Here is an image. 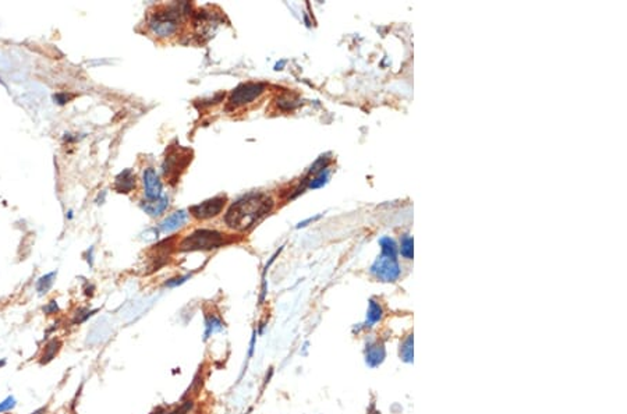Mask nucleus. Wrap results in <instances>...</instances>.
Returning a JSON list of instances; mask_svg holds the SVG:
<instances>
[{
    "label": "nucleus",
    "instance_id": "f257e3e1",
    "mask_svg": "<svg viewBox=\"0 0 627 414\" xmlns=\"http://www.w3.org/2000/svg\"><path fill=\"white\" fill-rule=\"evenodd\" d=\"M273 205L275 202L268 194H247L230 205L225 223L234 232H247L273 210Z\"/></svg>",
    "mask_w": 627,
    "mask_h": 414
},
{
    "label": "nucleus",
    "instance_id": "f03ea898",
    "mask_svg": "<svg viewBox=\"0 0 627 414\" xmlns=\"http://www.w3.org/2000/svg\"><path fill=\"white\" fill-rule=\"evenodd\" d=\"M188 3H174L170 6H162L151 13L148 18V28L158 38H170L180 29L183 14H186Z\"/></svg>",
    "mask_w": 627,
    "mask_h": 414
},
{
    "label": "nucleus",
    "instance_id": "7ed1b4c3",
    "mask_svg": "<svg viewBox=\"0 0 627 414\" xmlns=\"http://www.w3.org/2000/svg\"><path fill=\"white\" fill-rule=\"evenodd\" d=\"M226 243V234L211 229H199L186 236L179 244L180 251H209Z\"/></svg>",
    "mask_w": 627,
    "mask_h": 414
},
{
    "label": "nucleus",
    "instance_id": "20e7f679",
    "mask_svg": "<svg viewBox=\"0 0 627 414\" xmlns=\"http://www.w3.org/2000/svg\"><path fill=\"white\" fill-rule=\"evenodd\" d=\"M191 162V151L186 148H172L163 162V173L170 183H176Z\"/></svg>",
    "mask_w": 627,
    "mask_h": 414
},
{
    "label": "nucleus",
    "instance_id": "39448f33",
    "mask_svg": "<svg viewBox=\"0 0 627 414\" xmlns=\"http://www.w3.org/2000/svg\"><path fill=\"white\" fill-rule=\"evenodd\" d=\"M265 91H267V85L262 84V82H244V84H240L230 93L229 105L233 106L234 109L250 105L254 100L261 98Z\"/></svg>",
    "mask_w": 627,
    "mask_h": 414
},
{
    "label": "nucleus",
    "instance_id": "423d86ee",
    "mask_svg": "<svg viewBox=\"0 0 627 414\" xmlns=\"http://www.w3.org/2000/svg\"><path fill=\"white\" fill-rule=\"evenodd\" d=\"M225 204H226V197L225 195H218V197L203 201L201 204L192 205L188 212L198 221H206V219H211V218H215V216L219 215L223 211Z\"/></svg>",
    "mask_w": 627,
    "mask_h": 414
},
{
    "label": "nucleus",
    "instance_id": "0eeeda50",
    "mask_svg": "<svg viewBox=\"0 0 627 414\" xmlns=\"http://www.w3.org/2000/svg\"><path fill=\"white\" fill-rule=\"evenodd\" d=\"M371 274L382 282H393L400 274L395 257L381 255L371 267Z\"/></svg>",
    "mask_w": 627,
    "mask_h": 414
},
{
    "label": "nucleus",
    "instance_id": "6e6552de",
    "mask_svg": "<svg viewBox=\"0 0 627 414\" xmlns=\"http://www.w3.org/2000/svg\"><path fill=\"white\" fill-rule=\"evenodd\" d=\"M142 181H144V190H145V197L148 201H153L162 197V181L153 168H146L144 170Z\"/></svg>",
    "mask_w": 627,
    "mask_h": 414
},
{
    "label": "nucleus",
    "instance_id": "1a4fd4ad",
    "mask_svg": "<svg viewBox=\"0 0 627 414\" xmlns=\"http://www.w3.org/2000/svg\"><path fill=\"white\" fill-rule=\"evenodd\" d=\"M188 218H190V214L187 211H176V212H173L172 215H169L168 218H165L159 223V232L165 234L173 233V232L179 230V229H181L186 225L187 222H188Z\"/></svg>",
    "mask_w": 627,
    "mask_h": 414
},
{
    "label": "nucleus",
    "instance_id": "9d476101",
    "mask_svg": "<svg viewBox=\"0 0 627 414\" xmlns=\"http://www.w3.org/2000/svg\"><path fill=\"white\" fill-rule=\"evenodd\" d=\"M223 329H225V321L221 317L216 314H208L205 317V322H203V342L212 338L215 333L222 332Z\"/></svg>",
    "mask_w": 627,
    "mask_h": 414
},
{
    "label": "nucleus",
    "instance_id": "9b49d317",
    "mask_svg": "<svg viewBox=\"0 0 627 414\" xmlns=\"http://www.w3.org/2000/svg\"><path fill=\"white\" fill-rule=\"evenodd\" d=\"M169 206V197L166 195H162L161 198L158 199H153V201H142V204H141V208L142 211L148 214L149 216L152 218H156V216H161L162 214H165V211L168 210Z\"/></svg>",
    "mask_w": 627,
    "mask_h": 414
},
{
    "label": "nucleus",
    "instance_id": "f8f14e48",
    "mask_svg": "<svg viewBox=\"0 0 627 414\" xmlns=\"http://www.w3.org/2000/svg\"><path fill=\"white\" fill-rule=\"evenodd\" d=\"M134 187H135V175L133 173V170L126 169L117 176L115 180V190L117 193H131Z\"/></svg>",
    "mask_w": 627,
    "mask_h": 414
},
{
    "label": "nucleus",
    "instance_id": "ddd939ff",
    "mask_svg": "<svg viewBox=\"0 0 627 414\" xmlns=\"http://www.w3.org/2000/svg\"><path fill=\"white\" fill-rule=\"evenodd\" d=\"M385 358V349L382 344L370 343L365 349V363L370 367H378Z\"/></svg>",
    "mask_w": 627,
    "mask_h": 414
},
{
    "label": "nucleus",
    "instance_id": "4468645a",
    "mask_svg": "<svg viewBox=\"0 0 627 414\" xmlns=\"http://www.w3.org/2000/svg\"><path fill=\"white\" fill-rule=\"evenodd\" d=\"M62 340L58 338H53L50 339L46 344H45V347L42 350V354L39 357V363H41V366H45V364H49V363L52 361L53 358H56L58 356V353L62 349Z\"/></svg>",
    "mask_w": 627,
    "mask_h": 414
},
{
    "label": "nucleus",
    "instance_id": "2eb2a0df",
    "mask_svg": "<svg viewBox=\"0 0 627 414\" xmlns=\"http://www.w3.org/2000/svg\"><path fill=\"white\" fill-rule=\"evenodd\" d=\"M382 315H383V309H382V305L375 301V300H370V304H368V311H367V321H365V327H374L377 322H379L382 320Z\"/></svg>",
    "mask_w": 627,
    "mask_h": 414
},
{
    "label": "nucleus",
    "instance_id": "dca6fc26",
    "mask_svg": "<svg viewBox=\"0 0 627 414\" xmlns=\"http://www.w3.org/2000/svg\"><path fill=\"white\" fill-rule=\"evenodd\" d=\"M56 275H58V272H56V271H53V272H49V274L43 275V276H41L39 279L36 280L35 289H36V292H38L39 296H45L46 293H49V290L52 289V286L55 285Z\"/></svg>",
    "mask_w": 627,
    "mask_h": 414
},
{
    "label": "nucleus",
    "instance_id": "f3484780",
    "mask_svg": "<svg viewBox=\"0 0 627 414\" xmlns=\"http://www.w3.org/2000/svg\"><path fill=\"white\" fill-rule=\"evenodd\" d=\"M328 179H329V170H328V168H326V169H324L322 172H320V173L315 176L314 179L309 180L308 187H309V188H320V187L325 186Z\"/></svg>",
    "mask_w": 627,
    "mask_h": 414
},
{
    "label": "nucleus",
    "instance_id": "a211bd4d",
    "mask_svg": "<svg viewBox=\"0 0 627 414\" xmlns=\"http://www.w3.org/2000/svg\"><path fill=\"white\" fill-rule=\"evenodd\" d=\"M192 408H194V400L190 399V397H187L177 407H174L173 410L168 411V414H190L192 411Z\"/></svg>",
    "mask_w": 627,
    "mask_h": 414
},
{
    "label": "nucleus",
    "instance_id": "6ab92c4d",
    "mask_svg": "<svg viewBox=\"0 0 627 414\" xmlns=\"http://www.w3.org/2000/svg\"><path fill=\"white\" fill-rule=\"evenodd\" d=\"M278 106L282 109V111L289 112V111H291V109H294L296 104H294L293 98H290V93H286V95H283V96L278 98Z\"/></svg>",
    "mask_w": 627,
    "mask_h": 414
},
{
    "label": "nucleus",
    "instance_id": "aec40b11",
    "mask_svg": "<svg viewBox=\"0 0 627 414\" xmlns=\"http://www.w3.org/2000/svg\"><path fill=\"white\" fill-rule=\"evenodd\" d=\"M192 278L191 274H187V275H181V276H176V278H172V279H169L165 286L169 287V289H174V287H179V286L184 285L187 280H190Z\"/></svg>",
    "mask_w": 627,
    "mask_h": 414
},
{
    "label": "nucleus",
    "instance_id": "412c9836",
    "mask_svg": "<svg viewBox=\"0 0 627 414\" xmlns=\"http://www.w3.org/2000/svg\"><path fill=\"white\" fill-rule=\"evenodd\" d=\"M17 406V400H16V397L14 396H7L6 399H3L2 402H0V414L3 413H9V411H12L13 408Z\"/></svg>",
    "mask_w": 627,
    "mask_h": 414
},
{
    "label": "nucleus",
    "instance_id": "4be33fe9",
    "mask_svg": "<svg viewBox=\"0 0 627 414\" xmlns=\"http://www.w3.org/2000/svg\"><path fill=\"white\" fill-rule=\"evenodd\" d=\"M401 254L407 258H411L412 255V241L411 239H406L401 244Z\"/></svg>",
    "mask_w": 627,
    "mask_h": 414
},
{
    "label": "nucleus",
    "instance_id": "5701e85b",
    "mask_svg": "<svg viewBox=\"0 0 627 414\" xmlns=\"http://www.w3.org/2000/svg\"><path fill=\"white\" fill-rule=\"evenodd\" d=\"M255 346H256V331L252 332V336L250 339V344H248V354H247V360H251L252 356H254V351H255Z\"/></svg>",
    "mask_w": 627,
    "mask_h": 414
},
{
    "label": "nucleus",
    "instance_id": "b1692460",
    "mask_svg": "<svg viewBox=\"0 0 627 414\" xmlns=\"http://www.w3.org/2000/svg\"><path fill=\"white\" fill-rule=\"evenodd\" d=\"M58 311H59V305H58V303L55 301V300H52V301H49V303H47L46 305L43 307V313H45V314H47V315L56 314Z\"/></svg>",
    "mask_w": 627,
    "mask_h": 414
},
{
    "label": "nucleus",
    "instance_id": "393cba45",
    "mask_svg": "<svg viewBox=\"0 0 627 414\" xmlns=\"http://www.w3.org/2000/svg\"><path fill=\"white\" fill-rule=\"evenodd\" d=\"M168 411H169V410L166 407H163V406H159V407L153 408V410H152V411L149 414H168Z\"/></svg>",
    "mask_w": 627,
    "mask_h": 414
},
{
    "label": "nucleus",
    "instance_id": "a878e982",
    "mask_svg": "<svg viewBox=\"0 0 627 414\" xmlns=\"http://www.w3.org/2000/svg\"><path fill=\"white\" fill-rule=\"evenodd\" d=\"M46 411H47V407L45 406V407L38 408V410H35L34 413H29V414H46Z\"/></svg>",
    "mask_w": 627,
    "mask_h": 414
},
{
    "label": "nucleus",
    "instance_id": "bb28decb",
    "mask_svg": "<svg viewBox=\"0 0 627 414\" xmlns=\"http://www.w3.org/2000/svg\"><path fill=\"white\" fill-rule=\"evenodd\" d=\"M5 366H6V360L3 358V360H0V368L5 367Z\"/></svg>",
    "mask_w": 627,
    "mask_h": 414
}]
</instances>
